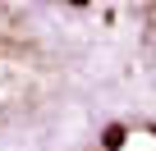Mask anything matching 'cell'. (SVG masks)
Returning a JSON list of instances; mask_svg holds the SVG:
<instances>
[{"instance_id": "obj_4", "label": "cell", "mask_w": 156, "mask_h": 151, "mask_svg": "<svg viewBox=\"0 0 156 151\" xmlns=\"http://www.w3.org/2000/svg\"><path fill=\"white\" fill-rule=\"evenodd\" d=\"M46 9L73 19V23H92V28H119V19L133 9V0H41Z\"/></svg>"}, {"instance_id": "obj_3", "label": "cell", "mask_w": 156, "mask_h": 151, "mask_svg": "<svg viewBox=\"0 0 156 151\" xmlns=\"http://www.w3.org/2000/svg\"><path fill=\"white\" fill-rule=\"evenodd\" d=\"M124 87L156 101V0H133V9L115 28Z\"/></svg>"}, {"instance_id": "obj_2", "label": "cell", "mask_w": 156, "mask_h": 151, "mask_svg": "<svg viewBox=\"0 0 156 151\" xmlns=\"http://www.w3.org/2000/svg\"><path fill=\"white\" fill-rule=\"evenodd\" d=\"M28 151H156V101L119 87Z\"/></svg>"}, {"instance_id": "obj_1", "label": "cell", "mask_w": 156, "mask_h": 151, "mask_svg": "<svg viewBox=\"0 0 156 151\" xmlns=\"http://www.w3.org/2000/svg\"><path fill=\"white\" fill-rule=\"evenodd\" d=\"M124 87L110 28L41 0H0V151H23Z\"/></svg>"}]
</instances>
